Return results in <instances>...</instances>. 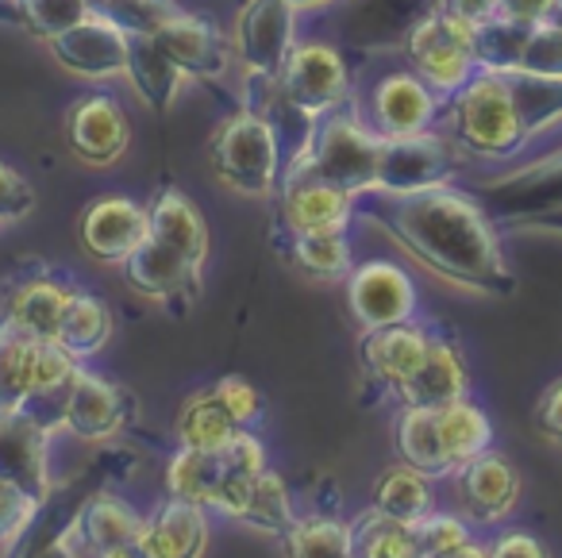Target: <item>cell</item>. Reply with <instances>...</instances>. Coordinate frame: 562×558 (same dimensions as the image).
<instances>
[{
    "label": "cell",
    "instance_id": "cell-1",
    "mask_svg": "<svg viewBox=\"0 0 562 558\" xmlns=\"http://www.w3.org/2000/svg\"><path fill=\"white\" fill-rule=\"evenodd\" d=\"M355 216L393 239L413 263L477 297H513L516 274L501 250L497 220L474 193L454 186L390 193L370 189L355 197Z\"/></svg>",
    "mask_w": 562,
    "mask_h": 558
},
{
    "label": "cell",
    "instance_id": "cell-2",
    "mask_svg": "<svg viewBox=\"0 0 562 558\" xmlns=\"http://www.w3.org/2000/svg\"><path fill=\"white\" fill-rule=\"evenodd\" d=\"M443 124L462 155L482 158V163H508L539 140L524 116L513 78L490 70H482L467 89H459L447 101Z\"/></svg>",
    "mask_w": 562,
    "mask_h": 558
},
{
    "label": "cell",
    "instance_id": "cell-3",
    "mask_svg": "<svg viewBox=\"0 0 562 558\" xmlns=\"http://www.w3.org/2000/svg\"><path fill=\"white\" fill-rule=\"evenodd\" d=\"M212 178L243 197H270L281 186V150L273 127L255 109L239 104L216 127L209 147Z\"/></svg>",
    "mask_w": 562,
    "mask_h": 558
},
{
    "label": "cell",
    "instance_id": "cell-4",
    "mask_svg": "<svg viewBox=\"0 0 562 558\" xmlns=\"http://www.w3.org/2000/svg\"><path fill=\"white\" fill-rule=\"evenodd\" d=\"M382 135H374L367 127V120L359 116V97L344 109L328 112L316 120V135L308 158L293 170L321 174V178L336 181L347 193H370L378 186V163H382ZM290 170V174H293ZM285 178V174H281Z\"/></svg>",
    "mask_w": 562,
    "mask_h": 558
},
{
    "label": "cell",
    "instance_id": "cell-5",
    "mask_svg": "<svg viewBox=\"0 0 562 558\" xmlns=\"http://www.w3.org/2000/svg\"><path fill=\"white\" fill-rule=\"evenodd\" d=\"M401 51L408 58V70L420 74L443 101H451L482 74L474 55V24L447 16V12H431L428 20H420L401 43Z\"/></svg>",
    "mask_w": 562,
    "mask_h": 558
},
{
    "label": "cell",
    "instance_id": "cell-6",
    "mask_svg": "<svg viewBox=\"0 0 562 558\" xmlns=\"http://www.w3.org/2000/svg\"><path fill=\"white\" fill-rule=\"evenodd\" d=\"M58 401H63L58 404V427H66V432L86 443L116 439L139 416V401H135L132 389L89 370L86 362L78 366V373H74V381Z\"/></svg>",
    "mask_w": 562,
    "mask_h": 558
},
{
    "label": "cell",
    "instance_id": "cell-7",
    "mask_svg": "<svg viewBox=\"0 0 562 558\" xmlns=\"http://www.w3.org/2000/svg\"><path fill=\"white\" fill-rule=\"evenodd\" d=\"M78 289L81 286L70 270H58L43 258H27L0 286V316L27 327L32 335L55 339Z\"/></svg>",
    "mask_w": 562,
    "mask_h": 558
},
{
    "label": "cell",
    "instance_id": "cell-8",
    "mask_svg": "<svg viewBox=\"0 0 562 558\" xmlns=\"http://www.w3.org/2000/svg\"><path fill=\"white\" fill-rule=\"evenodd\" d=\"M447 112V101L413 70H393L374 81L359 116L382 140H413V135L436 132Z\"/></svg>",
    "mask_w": 562,
    "mask_h": 558
},
{
    "label": "cell",
    "instance_id": "cell-9",
    "mask_svg": "<svg viewBox=\"0 0 562 558\" xmlns=\"http://www.w3.org/2000/svg\"><path fill=\"white\" fill-rule=\"evenodd\" d=\"M474 197L485 204V212L505 227L547 216V212H559L562 209V150L531 158V163H520L508 174H497V178L477 181Z\"/></svg>",
    "mask_w": 562,
    "mask_h": 558
},
{
    "label": "cell",
    "instance_id": "cell-10",
    "mask_svg": "<svg viewBox=\"0 0 562 558\" xmlns=\"http://www.w3.org/2000/svg\"><path fill=\"white\" fill-rule=\"evenodd\" d=\"M278 81L285 89V97L316 120L355 101L351 66H347L344 51L321 40L297 43L290 51V58H285V66H281Z\"/></svg>",
    "mask_w": 562,
    "mask_h": 558
},
{
    "label": "cell",
    "instance_id": "cell-11",
    "mask_svg": "<svg viewBox=\"0 0 562 558\" xmlns=\"http://www.w3.org/2000/svg\"><path fill=\"white\" fill-rule=\"evenodd\" d=\"M467 166V155L447 132H424L413 140H385L378 163V186L390 193H416V189L454 186Z\"/></svg>",
    "mask_w": 562,
    "mask_h": 558
},
{
    "label": "cell",
    "instance_id": "cell-12",
    "mask_svg": "<svg viewBox=\"0 0 562 558\" xmlns=\"http://www.w3.org/2000/svg\"><path fill=\"white\" fill-rule=\"evenodd\" d=\"M347 309H351L359 332H378V327L408 324L420 320V293L413 278L390 258H370L347 274Z\"/></svg>",
    "mask_w": 562,
    "mask_h": 558
},
{
    "label": "cell",
    "instance_id": "cell-13",
    "mask_svg": "<svg viewBox=\"0 0 562 558\" xmlns=\"http://www.w3.org/2000/svg\"><path fill=\"white\" fill-rule=\"evenodd\" d=\"M297 47V12L285 0H243L235 12V55L247 78H278Z\"/></svg>",
    "mask_w": 562,
    "mask_h": 558
},
{
    "label": "cell",
    "instance_id": "cell-14",
    "mask_svg": "<svg viewBox=\"0 0 562 558\" xmlns=\"http://www.w3.org/2000/svg\"><path fill=\"white\" fill-rule=\"evenodd\" d=\"M58 420H47L27 409H0V478L16 481L32 496L47 504L55 478H50V432Z\"/></svg>",
    "mask_w": 562,
    "mask_h": 558
},
{
    "label": "cell",
    "instance_id": "cell-15",
    "mask_svg": "<svg viewBox=\"0 0 562 558\" xmlns=\"http://www.w3.org/2000/svg\"><path fill=\"white\" fill-rule=\"evenodd\" d=\"M120 270H124V281L135 293L166 304L173 316H186L201 301V266L189 263L186 255H178L166 243L150 239V235L127 255V263Z\"/></svg>",
    "mask_w": 562,
    "mask_h": 558
},
{
    "label": "cell",
    "instance_id": "cell-16",
    "mask_svg": "<svg viewBox=\"0 0 562 558\" xmlns=\"http://www.w3.org/2000/svg\"><path fill=\"white\" fill-rule=\"evenodd\" d=\"M355 193L321 174L293 170L278 186V227L285 232H351Z\"/></svg>",
    "mask_w": 562,
    "mask_h": 558
},
{
    "label": "cell",
    "instance_id": "cell-17",
    "mask_svg": "<svg viewBox=\"0 0 562 558\" xmlns=\"http://www.w3.org/2000/svg\"><path fill=\"white\" fill-rule=\"evenodd\" d=\"M454 478V493H459V504H462V516L470 524H482V527H493V524H505L513 516L516 501H520V470L508 462L501 450H482L477 458H470L467 466L451 473Z\"/></svg>",
    "mask_w": 562,
    "mask_h": 558
},
{
    "label": "cell",
    "instance_id": "cell-18",
    "mask_svg": "<svg viewBox=\"0 0 562 558\" xmlns=\"http://www.w3.org/2000/svg\"><path fill=\"white\" fill-rule=\"evenodd\" d=\"M431 332H436V327L424 324V320H408V324L362 332L359 358H362V370H367L370 386H374L378 393L397 401L401 386L420 370L424 355H428Z\"/></svg>",
    "mask_w": 562,
    "mask_h": 558
},
{
    "label": "cell",
    "instance_id": "cell-19",
    "mask_svg": "<svg viewBox=\"0 0 562 558\" xmlns=\"http://www.w3.org/2000/svg\"><path fill=\"white\" fill-rule=\"evenodd\" d=\"M127 143H132V124H127V112L120 109V101L104 93H86L70 104V112H66V147L74 150V158L101 170V166L124 158Z\"/></svg>",
    "mask_w": 562,
    "mask_h": 558
},
{
    "label": "cell",
    "instance_id": "cell-20",
    "mask_svg": "<svg viewBox=\"0 0 562 558\" xmlns=\"http://www.w3.org/2000/svg\"><path fill=\"white\" fill-rule=\"evenodd\" d=\"M47 51L58 58V66H66L70 74L89 81H109L124 74L127 63V32H120L101 9L89 20L74 24L70 32L47 40Z\"/></svg>",
    "mask_w": 562,
    "mask_h": 558
},
{
    "label": "cell",
    "instance_id": "cell-21",
    "mask_svg": "<svg viewBox=\"0 0 562 558\" xmlns=\"http://www.w3.org/2000/svg\"><path fill=\"white\" fill-rule=\"evenodd\" d=\"M150 235V216L132 197H101L81 212L78 239L86 255L104 266H124L127 255Z\"/></svg>",
    "mask_w": 562,
    "mask_h": 558
},
{
    "label": "cell",
    "instance_id": "cell-22",
    "mask_svg": "<svg viewBox=\"0 0 562 558\" xmlns=\"http://www.w3.org/2000/svg\"><path fill=\"white\" fill-rule=\"evenodd\" d=\"M147 524L143 512H135L124 496L116 493H93L74 516L70 532L58 539V547H74L78 555L74 558H93L101 550L112 547H135L139 543V532Z\"/></svg>",
    "mask_w": 562,
    "mask_h": 558
},
{
    "label": "cell",
    "instance_id": "cell-23",
    "mask_svg": "<svg viewBox=\"0 0 562 558\" xmlns=\"http://www.w3.org/2000/svg\"><path fill=\"white\" fill-rule=\"evenodd\" d=\"M436 12V0H347L344 40L359 51L401 47L420 20Z\"/></svg>",
    "mask_w": 562,
    "mask_h": 558
},
{
    "label": "cell",
    "instance_id": "cell-24",
    "mask_svg": "<svg viewBox=\"0 0 562 558\" xmlns=\"http://www.w3.org/2000/svg\"><path fill=\"white\" fill-rule=\"evenodd\" d=\"M143 558H204L209 547V509L181 496H166L139 532Z\"/></svg>",
    "mask_w": 562,
    "mask_h": 558
},
{
    "label": "cell",
    "instance_id": "cell-25",
    "mask_svg": "<svg viewBox=\"0 0 562 558\" xmlns=\"http://www.w3.org/2000/svg\"><path fill=\"white\" fill-rule=\"evenodd\" d=\"M155 40L178 63V70L193 81H220L232 66V47H227L224 32L193 12L173 16Z\"/></svg>",
    "mask_w": 562,
    "mask_h": 558
},
{
    "label": "cell",
    "instance_id": "cell-26",
    "mask_svg": "<svg viewBox=\"0 0 562 558\" xmlns=\"http://www.w3.org/2000/svg\"><path fill=\"white\" fill-rule=\"evenodd\" d=\"M470 397V370L462 358L459 343L447 332H431L428 355H424L420 370L401 386L397 404H413V409H443V404Z\"/></svg>",
    "mask_w": 562,
    "mask_h": 558
},
{
    "label": "cell",
    "instance_id": "cell-27",
    "mask_svg": "<svg viewBox=\"0 0 562 558\" xmlns=\"http://www.w3.org/2000/svg\"><path fill=\"white\" fill-rule=\"evenodd\" d=\"M124 78L139 93V101L158 116H166L178 104L181 86H186V74L178 70V63L166 55L155 35H127Z\"/></svg>",
    "mask_w": 562,
    "mask_h": 558
},
{
    "label": "cell",
    "instance_id": "cell-28",
    "mask_svg": "<svg viewBox=\"0 0 562 558\" xmlns=\"http://www.w3.org/2000/svg\"><path fill=\"white\" fill-rule=\"evenodd\" d=\"M270 239L278 255L290 266H297L305 278L347 281V274L355 270V247L347 232H285V227H273Z\"/></svg>",
    "mask_w": 562,
    "mask_h": 558
},
{
    "label": "cell",
    "instance_id": "cell-29",
    "mask_svg": "<svg viewBox=\"0 0 562 558\" xmlns=\"http://www.w3.org/2000/svg\"><path fill=\"white\" fill-rule=\"evenodd\" d=\"M150 216V239L166 243L178 255H186L189 263H196L204 270L209 263V227H204V216L193 201H189L181 189L162 186L155 193V201L147 204Z\"/></svg>",
    "mask_w": 562,
    "mask_h": 558
},
{
    "label": "cell",
    "instance_id": "cell-30",
    "mask_svg": "<svg viewBox=\"0 0 562 558\" xmlns=\"http://www.w3.org/2000/svg\"><path fill=\"white\" fill-rule=\"evenodd\" d=\"M43 335L0 316V409H27L40 401Z\"/></svg>",
    "mask_w": 562,
    "mask_h": 558
},
{
    "label": "cell",
    "instance_id": "cell-31",
    "mask_svg": "<svg viewBox=\"0 0 562 558\" xmlns=\"http://www.w3.org/2000/svg\"><path fill=\"white\" fill-rule=\"evenodd\" d=\"M393 443H397V458L413 470L428 473L431 481L451 478L454 466L443 450V435H439L436 409H413V404H397V420H393Z\"/></svg>",
    "mask_w": 562,
    "mask_h": 558
},
{
    "label": "cell",
    "instance_id": "cell-32",
    "mask_svg": "<svg viewBox=\"0 0 562 558\" xmlns=\"http://www.w3.org/2000/svg\"><path fill=\"white\" fill-rule=\"evenodd\" d=\"M220 458H224V478H220V493H216L212 512L239 520L250 493H255V481L270 470V466H266V447L258 443L255 432H239L220 450Z\"/></svg>",
    "mask_w": 562,
    "mask_h": 558
},
{
    "label": "cell",
    "instance_id": "cell-33",
    "mask_svg": "<svg viewBox=\"0 0 562 558\" xmlns=\"http://www.w3.org/2000/svg\"><path fill=\"white\" fill-rule=\"evenodd\" d=\"M112 327H116V320H112L109 304H104L97 293H89V289H78L70 309H66L63 324H58L55 343L70 350L78 362H89V358H97L104 347H109Z\"/></svg>",
    "mask_w": 562,
    "mask_h": 558
},
{
    "label": "cell",
    "instance_id": "cell-34",
    "mask_svg": "<svg viewBox=\"0 0 562 558\" xmlns=\"http://www.w3.org/2000/svg\"><path fill=\"white\" fill-rule=\"evenodd\" d=\"M370 509H378L390 520H401V524H420L428 512H436L431 478L405 462L390 466V470L374 481V501H370Z\"/></svg>",
    "mask_w": 562,
    "mask_h": 558
},
{
    "label": "cell",
    "instance_id": "cell-35",
    "mask_svg": "<svg viewBox=\"0 0 562 558\" xmlns=\"http://www.w3.org/2000/svg\"><path fill=\"white\" fill-rule=\"evenodd\" d=\"M243 427L227 416V409L216 401L212 389H201L193 393L178 412V424H173V435H178V447H189V450H224L227 443L239 435Z\"/></svg>",
    "mask_w": 562,
    "mask_h": 558
},
{
    "label": "cell",
    "instance_id": "cell-36",
    "mask_svg": "<svg viewBox=\"0 0 562 558\" xmlns=\"http://www.w3.org/2000/svg\"><path fill=\"white\" fill-rule=\"evenodd\" d=\"M436 416H439V435H443V450L454 470L493 447L490 416H485L482 404H474L470 397H459V401L436 409Z\"/></svg>",
    "mask_w": 562,
    "mask_h": 558
},
{
    "label": "cell",
    "instance_id": "cell-37",
    "mask_svg": "<svg viewBox=\"0 0 562 558\" xmlns=\"http://www.w3.org/2000/svg\"><path fill=\"white\" fill-rule=\"evenodd\" d=\"M351 547L355 558H424L416 524H401L378 509H367L351 520Z\"/></svg>",
    "mask_w": 562,
    "mask_h": 558
},
{
    "label": "cell",
    "instance_id": "cell-38",
    "mask_svg": "<svg viewBox=\"0 0 562 558\" xmlns=\"http://www.w3.org/2000/svg\"><path fill=\"white\" fill-rule=\"evenodd\" d=\"M220 478H224V458H220V450L212 455V450L178 447L170 466H166V489H170V496L193 501L209 512H212V504H216Z\"/></svg>",
    "mask_w": 562,
    "mask_h": 558
},
{
    "label": "cell",
    "instance_id": "cell-39",
    "mask_svg": "<svg viewBox=\"0 0 562 558\" xmlns=\"http://www.w3.org/2000/svg\"><path fill=\"white\" fill-rule=\"evenodd\" d=\"M285 558H355L351 520L339 516H297L290 532L278 535Z\"/></svg>",
    "mask_w": 562,
    "mask_h": 558
},
{
    "label": "cell",
    "instance_id": "cell-40",
    "mask_svg": "<svg viewBox=\"0 0 562 558\" xmlns=\"http://www.w3.org/2000/svg\"><path fill=\"white\" fill-rule=\"evenodd\" d=\"M239 520L250 527H258V532H270V535L290 532V527L297 524V509H293V496H290V489H285V478L266 470L262 478L255 481V493H250V501Z\"/></svg>",
    "mask_w": 562,
    "mask_h": 558
},
{
    "label": "cell",
    "instance_id": "cell-41",
    "mask_svg": "<svg viewBox=\"0 0 562 558\" xmlns=\"http://www.w3.org/2000/svg\"><path fill=\"white\" fill-rule=\"evenodd\" d=\"M20 20L27 32H35L43 43L70 32L74 24L89 20L97 12V0H16Z\"/></svg>",
    "mask_w": 562,
    "mask_h": 558
},
{
    "label": "cell",
    "instance_id": "cell-42",
    "mask_svg": "<svg viewBox=\"0 0 562 558\" xmlns=\"http://www.w3.org/2000/svg\"><path fill=\"white\" fill-rule=\"evenodd\" d=\"M513 74L562 81V27H554L551 20L531 24L528 35H524V47H520V58H516Z\"/></svg>",
    "mask_w": 562,
    "mask_h": 558
},
{
    "label": "cell",
    "instance_id": "cell-43",
    "mask_svg": "<svg viewBox=\"0 0 562 558\" xmlns=\"http://www.w3.org/2000/svg\"><path fill=\"white\" fill-rule=\"evenodd\" d=\"M101 12L127 35H158L186 9L173 0H104Z\"/></svg>",
    "mask_w": 562,
    "mask_h": 558
},
{
    "label": "cell",
    "instance_id": "cell-44",
    "mask_svg": "<svg viewBox=\"0 0 562 558\" xmlns=\"http://www.w3.org/2000/svg\"><path fill=\"white\" fill-rule=\"evenodd\" d=\"M40 509H43L40 496H32L27 489H20L16 481L0 478V547L24 539L27 527L40 520Z\"/></svg>",
    "mask_w": 562,
    "mask_h": 558
},
{
    "label": "cell",
    "instance_id": "cell-45",
    "mask_svg": "<svg viewBox=\"0 0 562 558\" xmlns=\"http://www.w3.org/2000/svg\"><path fill=\"white\" fill-rule=\"evenodd\" d=\"M212 393H216V401L227 409V416L235 420V424L243 427V432H255L258 424H262L266 416V401L262 393H258L255 386H250L247 378H235V373H227V378L212 381Z\"/></svg>",
    "mask_w": 562,
    "mask_h": 558
},
{
    "label": "cell",
    "instance_id": "cell-46",
    "mask_svg": "<svg viewBox=\"0 0 562 558\" xmlns=\"http://www.w3.org/2000/svg\"><path fill=\"white\" fill-rule=\"evenodd\" d=\"M416 539H420L424 558H436V555H443V550H454V547H462V543H470L474 539V532H470L467 516L436 509L416 524Z\"/></svg>",
    "mask_w": 562,
    "mask_h": 558
},
{
    "label": "cell",
    "instance_id": "cell-47",
    "mask_svg": "<svg viewBox=\"0 0 562 558\" xmlns=\"http://www.w3.org/2000/svg\"><path fill=\"white\" fill-rule=\"evenodd\" d=\"M35 209V189L20 170H12L9 163H0V224L24 220Z\"/></svg>",
    "mask_w": 562,
    "mask_h": 558
},
{
    "label": "cell",
    "instance_id": "cell-48",
    "mask_svg": "<svg viewBox=\"0 0 562 558\" xmlns=\"http://www.w3.org/2000/svg\"><path fill=\"white\" fill-rule=\"evenodd\" d=\"M531 420H536V432L543 435V439H551L562 447V378L543 389V397L536 401Z\"/></svg>",
    "mask_w": 562,
    "mask_h": 558
},
{
    "label": "cell",
    "instance_id": "cell-49",
    "mask_svg": "<svg viewBox=\"0 0 562 558\" xmlns=\"http://www.w3.org/2000/svg\"><path fill=\"white\" fill-rule=\"evenodd\" d=\"M490 558H551V550L531 532L513 527V532H501L497 539L490 543Z\"/></svg>",
    "mask_w": 562,
    "mask_h": 558
},
{
    "label": "cell",
    "instance_id": "cell-50",
    "mask_svg": "<svg viewBox=\"0 0 562 558\" xmlns=\"http://www.w3.org/2000/svg\"><path fill=\"white\" fill-rule=\"evenodd\" d=\"M554 0H497V16L513 24H543L551 20Z\"/></svg>",
    "mask_w": 562,
    "mask_h": 558
},
{
    "label": "cell",
    "instance_id": "cell-51",
    "mask_svg": "<svg viewBox=\"0 0 562 558\" xmlns=\"http://www.w3.org/2000/svg\"><path fill=\"white\" fill-rule=\"evenodd\" d=\"M436 12H447V16L467 20V24L477 27L497 16V0H436Z\"/></svg>",
    "mask_w": 562,
    "mask_h": 558
},
{
    "label": "cell",
    "instance_id": "cell-52",
    "mask_svg": "<svg viewBox=\"0 0 562 558\" xmlns=\"http://www.w3.org/2000/svg\"><path fill=\"white\" fill-rule=\"evenodd\" d=\"M508 232H524V235H554V239H562V209H559V212H547V216H536V220H524V224L508 227Z\"/></svg>",
    "mask_w": 562,
    "mask_h": 558
},
{
    "label": "cell",
    "instance_id": "cell-53",
    "mask_svg": "<svg viewBox=\"0 0 562 558\" xmlns=\"http://www.w3.org/2000/svg\"><path fill=\"white\" fill-rule=\"evenodd\" d=\"M436 558H490V543L470 539V543H462V547L443 550V555H436Z\"/></svg>",
    "mask_w": 562,
    "mask_h": 558
},
{
    "label": "cell",
    "instance_id": "cell-54",
    "mask_svg": "<svg viewBox=\"0 0 562 558\" xmlns=\"http://www.w3.org/2000/svg\"><path fill=\"white\" fill-rule=\"evenodd\" d=\"M285 4H290L293 12H316V9H331V4H347V0H285Z\"/></svg>",
    "mask_w": 562,
    "mask_h": 558
},
{
    "label": "cell",
    "instance_id": "cell-55",
    "mask_svg": "<svg viewBox=\"0 0 562 558\" xmlns=\"http://www.w3.org/2000/svg\"><path fill=\"white\" fill-rule=\"evenodd\" d=\"M93 558H143V555H139V547H112V550H101V555H93Z\"/></svg>",
    "mask_w": 562,
    "mask_h": 558
},
{
    "label": "cell",
    "instance_id": "cell-56",
    "mask_svg": "<svg viewBox=\"0 0 562 558\" xmlns=\"http://www.w3.org/2000/svg\"><path fill=\"white\" fill-rule=\"evenodd\" d=\"M551 24L562 27V0H554V9H551Z\"/></svg>",
    "mask_w": 562,
    "mask_h": 558
},
{
    "label": "cell",
    "instance_id": "cell-57",
    "mask_svg": "<svg viewBox=\"0 0 562 558\" xmlns=\"http://www.w3.org/2000/svg\"><path fill=\"white\" fill-rule=\"evenodd\" d=\"M101 4H104V0H97V9H101Z\"/></svg>",
    "mask_w": 562,
    "mask_h": 558
}]
</instances>
